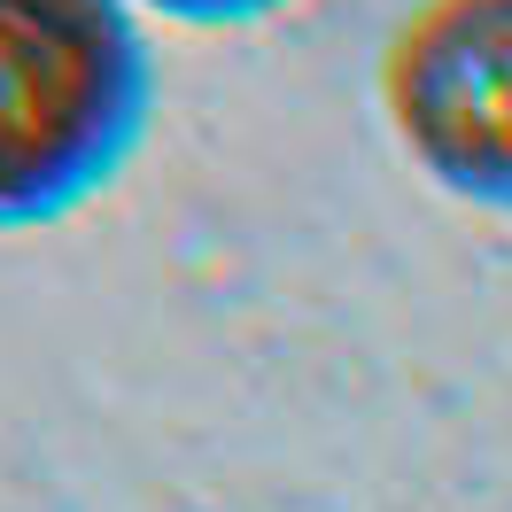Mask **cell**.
Listing matches in <instances>:
<instances>
[{"label":"cell","mask_w":512,"mask_h":512,"mask_svg":"<svg viewBox=\"0 0 512 512\" xmlns=\"http://www.w3.org/2000/svg\"><path fill=\"white\" fill-rule=\"evenodd\" d=\"M140 8L187 16V24H241V16H264V8H280V0H140Z\"/></svg>","instance_id":"obj_3"},{"label":"cell","mask_w":512,"mask_h":512,"mask_svg":"<svg viewBox=\"0 0 512 512\" xmlns=\"http://www.w3.org/2000/svg\"><path fill=\"white\" fill-rule=\"evenodd\" d=\"M381 101L435 187L512 210V0H419L388 39Z\"/></svg>","instance_id":"obj_2"},{"label":"cell","mask_w":512,"mask_h":512,"mask_svg":"<svg viewBox=\"0 0 512 512\" xmlns=\"http://www.w3.org/2000/svg\"><path fill=\"white\" fill-rule=\"evenodd\" d=\"M156 101L132 0H0V225H47L117 179Z\"/></svg>","instance_id":"obj_1"}]
</instances>
